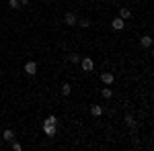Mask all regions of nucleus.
Here are the masks:
<instances>
[{
	"label": "nucleus",
	"instance_id": "nucleus-8",
	"mask_svg": "<svg viewBox=\"0 0 154 151\" xmlns=\"http://www.w3.org/2000/svg\"><path fill=\"white\" fill-rule=\"evenodd\" d=\"M119 16H121L123 21H128V19H130V16H131V10H130V8H125V6H123V8L119 10Z\"/></svg>",
	"mask_w": 154,
	"mask_h": 151
},
{
	"label": "nucleus",
	"instance_id": "nucleus-9",
	"mask_svg": "<svg viewBox=\"0 0 154 151\" xmlns=\"http://www.w3.org/2000/svg\"><path fill=\"white\" fill-rule=\"evenodd\" d=\"M2 137H4V139L8 141V143H12V141H14V133H12L11 129H6V131H4V135H2Z\"/></svg>",
	"mask_w": 154,
	"mask_h": 151
},
{
	"label": "nucleus",
	"instance_id": "nucleus-2",
	"mask_svg": "<svg viewBox=\"0 0 154 151\" xmlns=\"http://www.w3.org/2000/svg\"><path fill=\"white\" fill-rule=\"evenodd\" d=\"M101 80L105 82L107 86H111V84H113V80H115V78H113V74H111V71H103V74H101Z\"/></svg>",
	"mask_w": 154,
	"mask_h": 151
},
{
	"label": "nucleus",
	"instance_id": "nucleus-19",
	"mask_svg": "<svg viewBox=\"0 0 154 151\" xmlns=\"http://www.w3.org/2000/svg\"><path fill=\"white\" fill-rule=\"evenodd\" d=\"M19 2H21V6H27L29 4V0H19Z\"/></svg>",
	"mask_w": 154,
	"mask_h": 151
},
{
	"label": "nucleus",
	"instance_id": "nucleus-5",
	"mask_svg": "<svg viewBox=\"0 0 154 151\" xmlns=\"http://www.w3.org/2000/svg\"><path fill=\"white\" fill-rule=\"evenodd\" d=\"M80 65H82L84 71H91V70H93V59H91V57H84L82 61H80Z\"/></svg>",
	"mask_w": 154,
	"mask_h": 151
},
{
	"label": "nucleus",
	"instance_id": "nucleus-17",
	"mask_svg": "<svg viewBox=\"0 0 154 151\" xmlns=\"http://www.w3.org/2000/svg\"><path fill=\"white\" fill-rule=\"evenodd\" d=\"M70 61H72V63H78V61H80V55H76V53H72V55H70Z\"/></svg>",
	"mask_w": 154,
	"mask_h": 151
},
{
	"label": "nucleus",
	"instance_id": "nucleus-1",
	"mask_svg": "<svg viewBox=\"0 0 154 151\" xmlns=\"http://www.w3.org/2000/svg\"><path fill=\"white\" fill-rule=\"evenodd\" d=\"M25 71H27L29 76L37 74V63H35V61H27V63H25Z\"/></svg>",
	"mask_w": 154,
	"mask_h": 151
},
{
	"label": "nucleus",
	"instance_id": "nucleus-12",
	"mask_svg": "<svg viewBox=\"0 0 154 151\" xmlns=\"http://www.w3.org/2000/svg\"><path fill=\"white\" fill-rule=\"evenodd\" d=\"M103 98H111V96H113V92H111V88H109V86H107V88H103Z\"/></svg>",
	"mask_w": 154,
	"mask_h": 151
},
{
	"label": "nucleus",
	"instance_id": "nucleus-6",
	"mask_svg": "<svg viewBox=\"0 0 154 151\" xmlns=\"http://www.w3.org/2000/svg\"><path fill=\"white\" fill-rule=\"evenodd\" d=\"M43 133L49 135V137H51V135H56V125H45V123H43Z\"/></svg>",
	"mask_w": 154,
	"mask_h": 151
},
{
	"label": "nucleus",
	"instance_id": "nucleus-11",
	"mask_svg": "<svg viewBox=\"0 0 154 151\" xmlns=\"http://www.w3.org/2000/svg\"><path fill=\"white\" fill-rule=\"evenodd\" d=\"M78 25H80L82 29H88V27H91V21H88V19H80V21H78Z\"/></svg>",
	"mask_w": 154,
	"mask_h": 151
},
{
	"label": "nucleus",
	"instance_id": "nucleus-15",
	"mask_svg": "<svg viewBox=\"0 0 154 151\" xmlns=\"http://www.w3.org/2000/svg\"><path fill=\"white\" fill-rule=\"evenodd\" d=\"M8 6L11 8H21V2L19 0H8Z\"/></svg>",
	"mask_w": 154,
	"mask_h": 151
},
{
	"label": "nucleus",
	"instance_id": "nucleus-7",
	"mask_svg": "<svg viewBox=\"0 0 154 151\" xmlns=\"http://www.w3.org/2000/svg\"><path fill=\"white\" fill-rule=\"evenodd\" d=\"M91 115H93V116H101V115H103V108H101L99 104H93V106H91Z\"/></svg>",
	"mask_w": 154,
	"mask_h": 151
},
{
	"label": "nucleus",
	"instance_id": "nucleus-10",
	"mask_svg": "<svg viewBox=\"0 0 154 151\" xmlns=\"http://www.w3.org/2000/svg\"><path fill=\"white\" fill-rule=\"evenodd\" d=\"M140 43H142L144 47H150V45H152V37H150V35H144L142 39H140Z\"/></svg>",
	"mask_w": 154,
	"mask_h": 151
},
{
	"label": "nucleus",
	"instance_id": "nucleus-4",
	"mask_svg": "<svg viewBox=\"0 0 154 151\" xmlns=\"http://www.w3.org/2000/svg\"><path fill=\"white\" fill-rule=\"evenodd\" d=\"M76 21H78V19H76L74 12H66V16H64V23L66 25H76Z\"/></svg>",
	"mask_w": 154,
	"mask_h": 151
},
{
	"label": "nucleus",
	"instance_id": "nucleus-18",
	"mask_svg": "<svg viewBox=\"0 0 154 151\" xmlns=\"http://www.w3.org/2000/svg\"><path fill=\"white\" fill-rule=\"evenodd\" d=\"M12 149H14V151H21L23 147H21V143H12Z\"/></svg>",
	"mask_w": 154,
	"mask_h": 151
},
{
	"label": "nucleus",
	"instance_id": "nucleus-3",
	"mask_svg": "<svg viewBox=\"0 0 154 151\" xmlns=\"http://www.w3.org/2000/svg\"><path fill=\"white\" fill-rule=\"evenodd\" d=\"M111 25H113V29H117V31H121V29L125 27V21H123L121 16H117V19H113V21H111Z\"/></svg>",
	"mask_w": 154,
	"mask_h": 151
},
{
	"label": "nucleus",
	"instance_id": "nucleus-14",
	"mask_svg": "<svg viewBox=\"0 0 154 151\" xmlns=\"http://www.w3.org/2000/svg\"><path fill=\"white\" fill-rule=\"evenodd\" d=\"M45 125H58V118L56 116H48V121H43Z\"/></svg>",
	"mask_w": 154,
	"mask_h": 151
},
{
	"label": "nucleus",
	"instance_id": "nucleus-13",
	"mask_svg": "<svg viewBox=\"0 0 154 151\" xmlns=\"http://www.w3.org/2000/svg\"><path fill=\"white\" fill-rule=\"evenodd\" d=\"M62 94H64V96L70 94V84H62Z\"/></svg>",
	"mask_w": 154,
	"mask_h": 151
},
{
	"label": "nucleus",
	"instance_id": "nucleus-16",
	"mask_svg": "<svg viewBox=\"0 0 154 151\" xmlns=\"http://www.w3.org/2000/svg\"><path fill=\"white\" fill-rule=\"evenodd\" d=\"M125 123H128L130 127H136V121H134V116H125Z\"/></svg>",
	"mask_w": 154,
	"mask_h": 151
}]
</instances>
